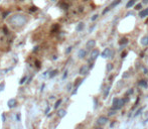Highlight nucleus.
I'll return each mask as SVG.
<instances>
[{
  "label": "nucleus",
  "mask_w": 148,
  "mask_h": 129,
  "mask_svg": "<svg viewBox=\"0 0 148 129\" xmlns=\"http://www.w3.org/2000/svg\"><path fill=\"white\" fill-rule=\"evenodd\" d=\"M100 56V51L97 49H94L90 54V62H94L97 60V58Z\"/></svg>",
  "instance_id": "nucleus-4"
},
{
  "label": "nucleus",
  "mask_w": 148,
  "mask_h": 129,
  "mask_svg": "<svg viewBox=\"0 0 148 129\" xmlns=\"http://www.w3.org/2000/svg\"><path fill=\"white\" fill-rule=\"evenodd\" d=\"M133 93V89H130V90L128 91V92L126 93V96H128V95H130V94H132Z\"/></svg>",
  "instance_id": "nucleus-28"
},
{
  "label": "nucleus",
  "mask_w": 148,
  "mask_h": 129,
  "mask_svg": "<svg viewBox=\"0 0 148 129\" xmlns=\"http://www.w3.org/2000/svg\"><path fill=\"white\" fill-rule=\"evenodd\" d=\"M72 86H73L72 84H68V86H66V91H69V92H70V91L72 90Z\"/></svg>",
  "instance_id": "nucleus-25"
},
{
  "label": "nucleus",
  "mask_w": 148,
  "mask_h": 129,
  "mask_svg": "<svg viewBox=\"0 0 148 129\" xmlns=\"http://www.w3.org/2000/svg\"><path fill=\"white\" fill-rule=\"evenodd\" d=\"M120 1H121V0H115V1H113V2H112V3H111V5L109 6V7H110V9H111V8H113V7H115V6H117L118 4L120 3Z\"/></svg>",
  "instance_id": "nucleus-13"
},
{
  "label": "nucleus",
  "mask_w": 148,
  "mask_h": 129,
  "mask_svg": "<svg viewBox=\"0 0 148 129\" xmlns=\"http://www.w3.org/2000/svg\"><path fill=\"white\" fill-rule=\"evenodd\" d=\"M20 1H23V0H20Z\"/></svg>",
  "instance_id": "nucleus-38"
},
{
  "label": "nucleus",
  "mask_w": 148,
  "mask_h": 129,
  "mask_svg": "<svg viewBox=\"0 0 148 129\" xmlns=\"http://www.w3.org/2000/svg\"><path fill=\"white\" fill-rule=\"evenodd\" d=\"M135 1H136V0H130V1H129L128 3H127L126 7H127V8H130V7H132V6L134 5Z\"/></svg>",
  "instance_id": "nucleus-16"
},
{
  "label": "nucleus",
  "mask_w": 148,
  "mask_h": 129,
  "mask_svg": "<svg viewBox=\"0 0 148 129\" xmlns=\"http://www.w3.org/2000/svg\"><path fill=\"white\" fill-rule=\"evenodd\" d=\"M95 47H96V40L95 39H89V40L87 41V43H86L87 49H90V51L92 49V51H93Z\"/></svg>",
  "instance_id": "nucleus-6"
},
{
  "label": "nucleus",
  "mask_w": 148,
  "mask_h": 129,
  "mask_svg": "<svg viewBox=\"0 0 148 129\" xmlns=\"http://www.w3.org/2000/svg\"><path fill=\"white\" fill-rule=\"evenodd\" d=\"M28 21V18L26 17L23 14H13L9 17L8 22H9L11 25H13L14 27H22L23 25H25Z\"/></svg>",
  "instance_id": "nucleus-1"
},
{
  "label": "nucleus",
  "mask_w": 148,
  "mask_h": 129,
  "mask_svg": "<svg viewBox=\"0 0 148 129\" xmlns=\"http://www.w3.org/2000/svg\"><path fill=\"white\" fill-rule=\"evenodd\" d=\"M109 10H110V7H107L106 9H104V10H103V14H106L108 11H109Z\"/></svg>",
  "instance_id": "nucleus-27"
},
{
  "label": "nucleus",
  "mask_w": 148,
  "mask_h": 129,
  "mask_svg": "<svg viewBox=\"0 0 148 129\" xmlns=\"http://www.w3.org/2000/svg\"><path fill=\"white\" fill-rule=\"evenodd\" d=\"M126 55H127V51H124V53L121 54V58H122V59H123V58L126 57Z\"/></svg>",
  "instance_id": "nucleus-30"
},
{
  "label": "nucleus",
  "mask_w": 148,
  "mask_h": 129,
  "mask_svg": "<svg viewBox=\"0 0 148 129\" xmlns=\"http://www.w3.org/2000/svg\"><path fill=\"white\" fill-rule=\"evenodd\" d=\"M66 76H68V72H64V77H62V78L64 79V78H66Z\"/></svg>",
  "instance_id": "nucleus-34"
},
{
  "label": "nucleus",
  "mask_w": 148,
  "mask_h": 129,
  "mask_svg": "<svg viewBox=\"0 0 148 129\" xmlns=\"http://www.w3.org/2000/svg\"><path fill=\"white\" fill-rule=\"evenodd\" d=\"M128 77H129V74H128V73H127V72L125 73L124 75H123V78H124V79H125V78H128Z\"/></svg>",
  "instance_id": "nucleus-32"
},
{
  "label": "nucleus",
  "mask_w": 148,
  "mask_h": 129,
  "mask_svg": "<svg viewBox=\"0 0 148 129\" xmlns=\"http://www.w3.org/2000/svg\"><path fill=\"white\" fill-rule=\"evenodd\" d=\"M109 122V117L108 116H105V115H102V116H99L96 120V123H97L98 126L102 127V126L106 125V124Z\"/></svg>",
  "instance_id": "nucleus-2"
},
{
  "label": "nucleus",
  "mask_w": 148,
  "mask_h": 129,
  "mask_svg": "<svg viewBox=\"0 0 148 129\" xmlns=\"http://www.w3.org/2000/svg\"><path fill=\"white\" fill-rule=\"evenodd\" d=\"M148 2V0H143V3H147Z\"/></svg>",
  "instance_id": "nucleus-37"
},
{
  "label": "nucleus",
  "mask_w": 148,
  "mask_h": 129,
  "mask_svg": "<svg viewBox=\"0 0 148 129\" xmlns=\"http://www.w3.org/2000/svg\"><path fill=\"white\" fill-rule=\"evenodd\" d=\"M7 105H8V107H9L10 109H12L13 107H15V105H16V100L15 99H10L9 101H8Z\"/></svg>",
  "instance_id": "nucleus-9"
},
{
  "label": "nucleus",
  "mask_w": 148,
  "mask_h": 129,
  "mask_svg": "<svg viewBox=\"0 0 148 129\" xmlns=\"http://www.w3.org/2000/svg\"><path fill=\"white\" fill-rule=\"evenodd\" d=\"M71 51H72V47H68V49H66V54H69V53H70Z\"/></svg>",
  "instance_id": "nucleus-33"
},
{
  "label": "nucleus",
  "mask_w": 148,
  "mask_h": 129,
  "mask_svg": "<svg viewBox=\"0 0 148 129\" xmlns=\"http://www.w3.org/2000/svg\"><path fill=\"white\" fill-rule=\"evenodd\" d=\"M84 27H85V24H84V22H80V23L77 25V32H81V30H84Z\"/></svg>",
  "instance_id": "nucleus-12"
},
{
  "label": "nucleus",
  "mask_w": 148,
  "mask_h": 129,
  "mask_svg": "<svg viewBox=\"0 0 148 129\" xmlns=\"http://www.w3.org/2000/svg\"><path fill=\"white\" fill-rule=\"evenodd\" d=\"M98 17H99V15H98V14H95V15H94L93 17H92V21H95V20L97 19Z\"/></svg>",
  "instance_id": "nucleus-26"
},
{
  "label": "nucleus",
  "mask_w": 148,
  "mask_h": 129,
  "mask_svg": "<svg viewBox=\"0 0 148 129\" xmlns=\"http://www.w3.org/2000/svg\"><path fill=\"white\" fill-rule=\"evenodd\" d=\"M141 7H142V5H141V4H136V5H135V9H136V10H140Z\"/></svg>",
  "instance_id": "nucleus-24"
},
{
  "label": "nucleus",
  "mask_w": 148,
  "mask_h": 129,
  "mask_svg": "<svg viewBox=\"0 0 148 129\" xmlns=\"http://www.w3.org/2000/svg\"><path fill=\"white\" fill-rule=\"evenodd\" d=\"M57 74H58V71H57V70H56V71H53V72H51V74L49 75V77H51V78H53V76H56Z\"/></svg>",
  "instance_id": "nucleus-23"
},
{
  "label": "nucleus",
  "mask_w": 148,
  "mask_h": 129,
  "mask_svg": "<svg viewBox=\"0 0 148 129\" xmlns=\"http://www.w3.org/2000/svg\"><path fill=\"white\" fill-rule=\"evenodd\" d=\"M86 55H87V53H86V49H80V51H78V58L79 59H84L85 57H86Z\"/></svg>",
  "instance_id": "nucleus-8"
},
{
  "label": "nucleus",
  "mask_w": 148,
  "mask_h": 129,
  "mask_svg": "<svg viewBox=\"0 0 148 129\" xmlns=\"http://www.w3.org/2000/svg\"><path fill=\"white\" fill-rule=\"evenodd\" d=\"M115 114H116V110H114L113 108L108 112V116H113V115H115Z\"/></svg>",
  "instance_id": "nucleus-20"
},
{
  "label": "nucleus",
  "mask_w": 148,
  "mask_h": 129,
  "mask_svg": "<svg viewBox=\"0 0 148 129\" xmlns=\"http://www.w3.org/2000/svg\"><path fill=\"white\" fill-rule=\"evenodd\" d=\"M3 89H4V83H1L0 84V91H3Z\"/></svg>",
  "instance_id": "nucleus-31"
},
{
  "label": "nucleus",
  "mask_w": 148,
  "mask_h": 129,
  "mask_svg": "<svg viewBox=\"0 0 148 129\" xmlns=\"http://www.w3.org/2000/svg\"><path fill=\"white\" fill-rule=\"evenodd\" d=\"M29 10H31V11H36L37 8L35 7V6H32V7H30V8H29Z\"/></svg>",
  "instance_id": "nucleus-29"
},
{
  "label": "nucleus",
  "mask_w": 148,
  "mask_h": 129,
  "mask_svg": "<svg viewBox=\"0 0 148 129\" xmlns=\"http://www.w3.org/2000/svg\"><path fill=\"white\" fill-rule=\"evenodd\" d=\"M66 111L64 109H60L59 111H58V116H59L60 118L64 117V116H66Z\"/></svg>",
  "instance_id": "nucleus-11"
},
{
  "label": "nucleus",
  "mask_w": 148,
  "mask_h": 129,
  "mask_svg": "<svg viewBox=\"0 0 148 129\" xmlns=\"http://www.w3.org/2000/svg\"><path fill=\"white\" fill-rule=\"evenodd\" d=\"M106 69H107V72H110V71H112V69H113V64L111 63L107 64V67H106Z\"/></svg>",
  "instance_id": "nucleus-19"
},
{
  "label": "nucleus",
  "mask_w": 148,
  "mask_h": 129,
  "mask_svg": "<svg viewBox=\"0 0 148 129\" xmlns=\"http://www.w3.org/2000/svg\"><path fill=\"white\" fill-rule=\"evenodd\" d=\"M36 67H38V68L40 67V63L39 62H36Z\"/></svg>",
  "instance_id": "nucleus-35"
},
{
  "label": "nucleus",
  "mask_w": 148,
  "mask_h": 129,
  "mask_svg": "<svg viewBox=\"0 0 148 129\" xmlns=\"http://www.w3.org/2000/svg\"><path fill=\"white\" fill-rule=\"evenodd\" d=\"M26 79H27V77H25V76H24V77H23V78H22V79H21V80H20L19 84H20V85L24 84V83H25V80H26Z\"/></svg>",
  "instance_id": "nucleus-22"
},
{
  "label": "nucleus",
  "mask_w": 148,
  "mask_h": 129,
  "mask_svg": "<svg viewBox=\"0 0 148 129\" xmlns=\"http://www.w3.org/2000/svg\"><path fill=\"white\" fill-rule=\"evenodd\" d=\"M139 16H140L141 18H144V17H146V16H148V8H146V9H144V10H141V11L139 12Z\"/></svg>",
  "instance_id": "nucleus-10"
},
{
  "label": "nucleus",
  "mask_w": 148,
  "mask_h": 129,
  "mask_svg": "<svg viewBox=\"0 0 148 129\" xmlns=\"http://www.w3.org/2000/svg\"><path fill=\"white\" fill-rule=\"evenodd\" d=\"M127 43H128V39H127V38H125V37H124V38H122V39H121V41H120V45H127Z\"/></svg>",
  "instance_id": "nucleus-18"
},
{
  "label": "nucleus",
  "mask_w": 148,
  "mask_h": 129,
  "mask_svg": "<svg viewBox=\"0 0 148 129\" xmlns=\"http://www.w3.org/2000/svg\"><path fill=\"white\" fill-rule=\"evenodd\" d=\"M89 70H90V68L87 66V64H83V66L80 68L79 73H80V75H82V76H86V75L89 73Z\"/></svg>",
  "instance_id": "nucleus-7"
},
{
  "label": "nucleus",
  "mask_w": 148,
  "mask_h": 129,
  "mask_svg": "<svg viewBox=\"0 0 148 129\" xmlns=\"http://www.w3.org/2000/svg\"><path fill=\"white\" fill-rule=\"evenodd\" d=\"M124 101H123V99H119V98H114V100H113V104H112V108H113L114 110H119V109H121L122 108V106L124 105Z\"/></svg>",
  "instance_id": "nucleus-3"
},
{
  "label": "nucleus",
  "mask_w": 148,
  "mask_h": 129,
  "mask_svg": "<svg viewBox=\"0 0 148 129\" xmlns=\"http://www.w3.org/2000/svg\"><path fill=\"white\" fill-rule=\"evenodd\" d=\"M112 55H113L112 51L109 47H107V49H104V51L102 53V58H104V59H110V58H112Z\"/></svg>",
  "instance_id": "nucleus-5"
},
{
  "label": "nucleus",
  "mask_w": 148,
  "mask_h": 129,
  "mask_svg": "<svg viewBox=\"0 0 148 129\" xmlns=\"http://www.w3.org/2000/svg\"><path fill=\"white\" fill-rule=\"evenodd\" d=\"M93 129H103V128L100 127V126H98V127H95V128H93Z\"/></svg>",
  "instance_id": "nucleus-36"
},
{
  "label": "nucleus",
  "mask_w": 148,
  "mask_h": 129,
  "mask_svg": "<svg viewBox=\"0 0 148 129\" xmlns=\"http://www.w3.org/2000/svg\"><path fill=\"white\" fill-rule=\"evenodd\" d=\"M62 99L58 100V101L56 102V104H55V108H56V109H57V108L59 107V106L60 105V104H62Z\"/></svg>",
  "instance_id": "nucleus-21"
},
{
  "label": "nucleus",
  "mask_w": 148,
  "mask_h": 129,
  "mask_svg": "<svg viewBox=\"0 0 148 129\" xmlns=\"http://www.w3.org/2000/svg\"><path fill=\"white\" fill-rule=\"evenodd\" d=\"M138 85L140 87H147V81L145 80H141L140 82L138 83Z\"/></svg>",
  "instance_id": "nucleus-14"
},
{
  "label": "nucleus",
  "mask_w": 148,
  "mask_h": 129,
  "mask_svg": "<svg viewBox=\"0 0 148 129\" xmlns=\"http://www.w3.org/2000/svg\"><path fill=\"white\" fill-rule=\"evenodd\" d=\"M141 43H142L143 45H148V36H144V37H143L142 41H141Z\"/></svg>",
  "instance_id": "nucleus-17"
},
{
  "label": "nucleus",
  "mask_w": 148,
  "mask_h": 129,
  "mask_svg": "<svg viewBox=\"0 0 148 129\" xmlns=\"http://www.w3.org/2000/svg\"><path fill=\"white\" fill-rule=\"evenodd\" d=\"M109 92H110V87H108V88H106L105 92H104V94H103V98H104V99H106V98L108 97V95H109Z\"/></svg>",
  "instance_id": "nucleus-15"
}]
</instances>
